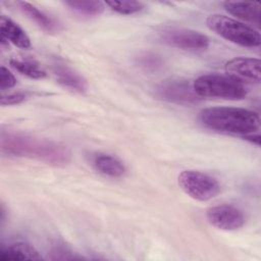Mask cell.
I'll return each mask as SVG.
<instances>
[{
    "label": "cell",
    "mask_w": 261,
    "mask_h": 261,
    "mask_svg": "<svg viewBox=\"0 0 261 261\" xmlns=\"http://www.w3.org/2000/svg\"><path fill=\"white\" fill-rule=\"evenodd\" d=\"M1 150L9 156L33 158L56 166L65 165L70 160V152L65 146L20 133H2Z\"/></svg>",
    "instance_id": "obj_1"
},
{
    "label": "cell",
    "mask_w": 261,
    "mask_h": 261,
    "mask_svg": "<svg viewBox=\"0 0 261 261\" xmlns=\"http://www.w3.org/2000/svg\"><path fill=\"white\" fill-rule=\"evenodd\" d=\"M201 122L208 128L245 137L260 127L259 115L240 107H211L201 111Z\"/></svg>",
    "instance_id": "obj_2"
},
{
    "label": "cell",
    "mask_w": 261,
    "mask_h": 261,
    "mask_svg": "<svg viewBox=\"0 0 261 261\" xmlns=\"http://www.w3.org/2000/svg\"><path fill=\"white\" fill-rule=\"evenodd\" d=\"M193 88L200 98L242 100L248 94L244 83L228 74L201 75L193 82Z\"/></svg>",
    "instance_id": "obj_3"
},
{
    "label": "cell",
    "mask_w": 261,
    "mask_h": 261,
    "mask_svg": "<svg viewBox=\"0 0 261 261\" xmlns=\"http://www.w3.org/2000/svg\"><path fill=\"white\" fill-rule=\"evenodd\" d=\"M207 27L223 39L243 46L258 47L261 44V37L257 30L244 22L223 14H211L206 19Z\"/></svg>",
    "instance_id": "obj_4"
},
{
    "label": "cell",
    "mask_w": 261,
    "mask_h": 261,
    "mask_svg": "<svg viewBox=\"0 0 261 261\" xmlns=\"http://www.w3.org/2000/svg\"><path fill=\"white\" fill-rule=\"evenodd\" d=\"M180 189L197 201H208L220 192L218 180L210 174L199 170H184L178 175Z\"/></svg>",
    "instance_id": "obj_5"
},
{
    "label": "cell",
    "mask_w": 261,
    "mask_h": 261,
    "mask_svg": "<svg viewBox=\"0 0 261 261\" xmlns=\"http://www.w3.org/2000/svg\"><path fill=\"white\" fill-rule=\"evenodd\" d=\"M160 38L165 44L186 51H203L210 45L206 35L190 29H164Z\"/></svg>",
    "instance_id": "obj_6"
},
{
    "label": "cell",
    "mask_w": 261,
    "mask_h": 261,
    "mask_svg": "<svg viewBox=\"0 0 261 261\" xmlns=\"http://www.w3.org/2000/svg\"><path fill=\"white\" fill-rule=\"evenodd\" d=\"M155 93L161 100L181 105L195 104L201 99L194 91L193 84L184 80L164 81L157 85Z\"/></svg>",
    "instance_id": "obj_7"
},
{
    "label": "cell",
    "mask_w": 261,
    "mask_h": 261,
    "mask_svg": "<svg viewBox=\"0 0 261 261\" xmlns=\"http://www.w3.org/2000/svg\"><path fill=\"white\" fill-rule=\"evenodd\" d=\"M208 222L222 230H237L245 224V215L242 210L232 205H217L206 211Z\"/></svg>",
    "instance_id": "obj_8"
},
{
    "label": "cell",
    "mask_w": 261,
    "mask_h": 261,
    "mask_svg": "<svg viewBox=\"0 0 261 261\" xmlns=\"http://www.w3.org/2000/svg\"><path fill=\"white\" fill-rule=\"evenodd\" d=\"M260 60L253 57H236L228 60L224 69L226 73L240 82L258 84L260 82Z\"/></svg>",
    "instance_id": "obj_9"
},
{
    "label": "cell",
    "mask_w": 261,
    "mask_h": 261,
    "mask_svg": "<svg viewBox=\"0 0 261 261\" xmlns=\"http://www.w3.org/2000/svg\"><path fill=\"white\" fill-rule=\"evenodd\" d=\"M225 10L239 19L260 25L261 5L259 2L247 1H225L223 3Z\"/></svg>",
    "instance_id": "obj_10"
},
{
    "label": "cell",
    "mask_w": 261,
    "mask_h": 261,
    "mask_svg": "<svg viewBox=\"0 0 261 261\" xmlns=\"http://www.w3.org/2000/svg\"><path fill=\"white\" fill-rule=\"evenodd\" d=\"M0 32L1 38L9 41L13 45L21 49L31 47V40L27 33L11 18L2 15L0 18Z\"/></svg>",
    "instance_id": "obj_11"
},
{
    "label": "cell",
    "mask_w": 261,
    "mask_h": 261,
    "mask_svg": "<svg viewBox=\"0 0 261 261\" xmlns=\"http://www.w3.org/2000/svg\"><path fill=\"white\" fill-rule=\"evenodd\" d=\"M53 72L57 82L63 87L80 93L87 90V83L85 79L67 65L56 63L53 66Z\"/></svg>",
    "instance_id": "obj_12"
},
{
    "label": "cell",
    "mask_w": 261,
    "mask_h": 261,
    "mask_svg": "<svg viewBox=\"0 0 261 261\" xmlns=\"http://www.w3.org/2000/svg\"><path fill=\"white\" fill-rule=\"evenodd\" d=\"M42 256L36 248L28 243L16 242L2 248L0 252V260H41Z\"/></svg>",
    "instance_id": "obj_13"
},
{
    "label": "cell",
    "mask_w": 261,
    "mask_h": 261,
    "mask_svg": "<svg viewBox=\"0 0 261 261\" xmlns=\"http://www.w3.org/2000/svg\"><path fill=\"white\" fill-rule=\"evenodd\" d=\"M16 4L18 5L19 9L25 15H28L29 18L34 20L42 30L50 34L58 33L60 31V24L56 22L55 19L44 13L42 10L38 9L36 6L23 1H19Z\"/></svg>",
    "instance_id": "obj_14"
},
{
    "label": "cell",
    "mask_w": 261,
    "mask_h": 261,
    "mask_svg": "<svg viewBox=\"0 0 261 261\" xmlns=\"http://www.w3.org/2000/svg\"><path fill=\"white\" fill-rule=\"evenodd\" d=\"M93 165L99 172L110 177H120L126 171L124 164L109 154H96L93 158Z\"/></svg>",
    "instance_id": "obj_15"
},
{
    "label": "cell",
    "mask_w": 261,
    "mask_h": 261,
    "mask_svg": "<svg viewBox=\"0 0 261 261\" xmlns=\"http://www.w3.org/2000/svg\"><path fill=\"white\" fill-rule=\"evenodd\" d=\"M65 5L79 15L96 16L104 11V4L101 1H66Z\"/></svg>",
    "instance_id": "obj_16"
},
{
    "label": "cell",
    "mask_w": 261,
    "mask_h": 261,
    "mask_svg": "<svg viewBox=\"0 0 261 261\" xmlns=\"http://www.w3.org/2000/svg\"><path fill=\"white\" fill-rule=\"evenodd\" d=\"M10 65L19 73L27 75L31 79H43L47 75L46 71L43 68H41L37 63L31 60L13 58L10 60Z\"/></svg>",
    "instance_id": "obj_17"
},
{
    "label": "cell",
    "mask_w": 261,
    "mask_h": 261,
    "mask_svg": "<svg viewBox=\"0 0 261 261\" xmlns=\"http://www.w3.org/2000/svg\"><path fill=\"white\" fill-rule=\"evenodd\" d=\"M136 63L138 66H140L144 70L150 71V72L158 71L164 65V61L161 58V56L152 52L140 53L136 57Z\"/></svg>",
    "instance_id": "obj_18"
},
{
    "label": "cell",
    "mask_w": 261,
    "mask_h": 261,
    "mask_svg": "<svg viewBox=\"0 0 261 261\" xmlns=\"http://www.w3.org/2000/svg\"><path fill=\"white\" fill-rule=\"evenodd\" d=\"M106 5L120 14H134L144 8V4L138 1H108Z\"/></svg>",
    "instance_id": "obj_19"
},
{
    "label": "cell",
    "mask_w": 261,
    "mask_h": 261,
    "mask_svg": "<svg viewBox=\"0 0 261 261\" xmlns=\"http://www.w3.org/2000/svg\"><path fill=\"white\" fill-rule=\"evenodd\" d=\"M16 85V79L13 73L5 66L0 67V89H10Z\"/></svg>",
    "instance_id": "obj_20"
},
{
    "label": "cell",
    "mask_w": 261,
    "mask_h": 261,
    "mask_svg": "<svg viewBox=\"0 0 261 261\" xmlns=\"http://www.w3.org/2000/svg\"><path fill=\"white\" fill-rule=\"evenodd\" d=\"M25 99V95L23 93H11L5 96H2L1 98V105H14L22 102Z\"/></svg>",
    "instance_id": "obj_21"
}]
</instances>
